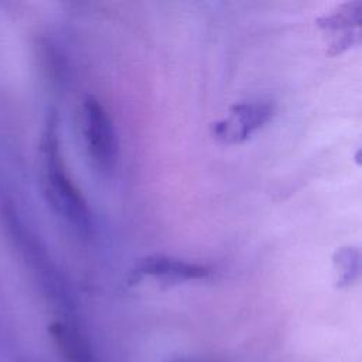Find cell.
<instances>
[{"label": "cell", "instance_id": "5b68a950", "mask_svg": "<svg viewBox=\"0 0 362 362\" xmlns=\"http://www.w3.org/2000/svg\"><path fill=\"white\" fill-rule=\"evenodd\" d=\"M361 10V1L345 3L320 20L321 28L331 35V54H341L354 42H359Z\"/></svg>", "mask_w": 362, "mask_h": 362}, {"label": "cell", "instance_id": "277c9868", "mask_svg": "<svg viewBox=\"0 0 362 362\" xmlns=\"http://www.w3.org/2000/svg\"><path fill=\"white\" fill-rule=\"evenodd\" d=\"M211 274V269L205 264L187 262L167 255H148L134 264L130 273V283L136 284L146 277L161 283H182L191 280H202Z\"/></svg>", "mask_w": 362, "mask_h": 362}, {"label": "cell", "instance_id": "6da1fadb", "mask_svg": "<svg viewBox=\"0 0 362 362\" xmlns=\"http://www.w3.org/2000/svg\"><path fill=\"white\" fill-rule=\"evenodd\" d=\"M41 184L49 205L66 222L81 232L90 226V212L81 189L71 178L62 153L58 134V120L52 113L48 116L40 141Z\"/></svg>", "mask_w": 362, "mask_h": 362}, {"label": "cell", "instance_id": "52a82bcc", "mask_svg": "<svg viewBox=\"0 0 362 362\" xmlns=\"http://www.w3.org/2000/svg\"><path fill=\"white\" fill-rule=\"evenodd\" d=\"M359 250L352 246L341 247L335 252L332 260L339 287L352 284L359 276Z\"/></svg>", "mask_w": 362, "mask_h": 362}, {"label": "cell", "instance_id": "3957f363", "mask_svg": "<svg viewBox=\"0 0 362 362\" xmlns=\"http://www.w3.org/2000/svg\"><path fill=\"white\" fill-rule=\"evenodd\" d=\"M274 107L266 100L240 102L229 107L225 117L212 124L211 133L222 144H240L273 117Z\"/></svg>", "mask_w": 362, "mask_h": 362}, {"label": "cell", "instance_id": "7a4b0ae2", "mask_svg": "<svg viewBox=\"0 0 362 362\" xmlns=\"http://www.w3.org/2000/svg\"><path fill=\"white\" fill-rule=\"evenodd\" d=\"M82 133L93 167L102 174H110L119 158L117 134L107 110L92 95L82 102Z\"/></svg>", "mask_w": 362, "mask_h": 362}, {"label": "cell", "instance_id": "8992f818", "mask_svg": "<svg viewBox=\"0 0 362 362\" xmlns=\"http://www.w3.org/2000/svg\"><path fill=\"white\" fill-rule=\"evenodd\" d=\"M51 334L69 362H98L83 339L71 327L57 322L51 327Z\"/></svg>", "mask_w": 362, "mask_h": 362}]
</instances>
